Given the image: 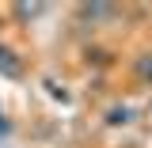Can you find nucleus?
<instances>
[{"mask_svg":"<svg viewBox=\"0 0 152 148\" xmlns=\"http://www.w3.org/2000/svg\"><path fill=\"white\" fill-rule=\"evenodd\" d=\"M129 122H133L129 106H110L107 110V125H129Z\"/></svg>","mask_w":152,"mask_h":148,"instance_id":"1","label":"nucleus"},{"mask_svg":"<svg viewBox=\"0 0 152 148\" xmlns=\"http://www.w3.org/2000/svg\"><path fill=\"white\" fill-rule=\"evenodd\" d=\"M80 15L84 19H103V15H114V8H107V4H84Z\"/></svg>","mask_w":152,"mask_h":148,"instance_id":"2","label":"nucleus"},{"mask_svg":"<svg viewBox=\"0 0 152 148\" xmlns=\"http://www.w3.org/2000/svg\"><path fill=\"white\" fill-rule=\"evenodd\" d=\"M0 72L4 76H19V61L8 53V50H0Z\"/></svg>","mask_w":152,"mask_h":148,"instance_id":"3","label":"nucleus"},{"mask_svg":"<svg viewBox=\"0 0 152 148\" xmlns=\"http://www.w3.org/2000/svg\"><path fill=\"white\" fill-rule=\"evenodd\" d=\"M137 76H141L145 84H152V53H148V57H141V61H137Z\"/></svg>","mask_w":152,"mask_h":148,"instance_id":"4","label":"nucleus"},{"mask_svg":"<svg viewBox=\"0 0 152 148\" xmlns=\"http://www.w3.org/2000/svg\"><path fill=\"white\" fill-rule=\"evenodd\" d=\"M148 114H152V99H148Z\"/></svg>","mask_w":152,"mask_h":148,"instance_id":"5","label":"nucleus"}]
</instances>
